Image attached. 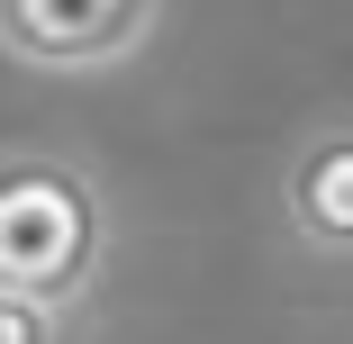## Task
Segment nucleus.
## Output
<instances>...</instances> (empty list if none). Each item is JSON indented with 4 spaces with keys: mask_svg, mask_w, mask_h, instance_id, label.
<instances>
[{
    "mask_svg": "<svg viewBox=\"0 0 353 344\" xmlns=\"http://www.w3.org/2000/svg\"><path fill=\"white\" fill-rule=\"evenodd\" d=\"M109 263L100 181L73 154H0V290H28L46 308H82Z\"/></svg>",
    "mask_w": 353,
    "mask_h": 344,
    "instance_id": "obj_1",
    "label": "nucleus"
},
{
    "mask_svg": "<svg viewBox=\"0 0 353 344\" xmlns=\"http://www.w3.org/2000/svg\"><path fill=\"white\" fill-rule=\"evenodd\" d=\"M163 0H0V54L37 73H109L154 37Z\"/></svg>",
    "mask_w": 353,
    "mask_h": 344,
    "instance_id": "obj_2",
    "label": "nucleus"
},
{
    "mask_svg": "<svg viewBox=\"0 0 353 344\" xmlns=\"http://www.w3.org/2000/svg\"><path fill=\"white\" fill-rule=\"evenodd\" d=\"M281 227L308 254H353V118L299 136V154L281 163Z\"/></svg>",
    "mask_w": 353,
    "mask_h": 344,
    "instance_id": "obj_3",
    "label": "nucleus"
},
{
    "mask_svg": "<svg viewBox=\"0 0 353 344\" xmlns=\"http://www.w3.org/2000/svg\"><path fill=\"white\" fill-rule=\"evenodd\" d=\"M63 335V308L28 299V290H0V344H54Z\"/></svg>",
    "mask_w": 353,
    "mask_h": 344,
    "instance_id": "obj_4",
    "label": "nucleus"
}]
</instances>
